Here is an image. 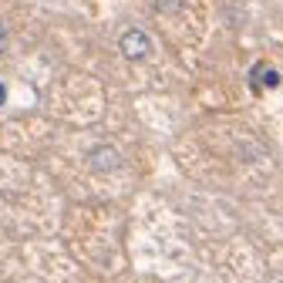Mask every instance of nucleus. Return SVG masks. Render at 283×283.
Listing matches in <instances>:
<instances>
[{
  "instance_id": "5",
  "label": "nucleus",
  "mask_w": 283,
  "mask_h": 283,
  "mask_svg": "<svg viewBox=\"0 0 283 283\" xmlns=\"http://www.w3.org/2000/svg\"><path fill=\"white\" fill-rule=\"evenodd\" d=\"M7 102V88H4V84H0V105Z\"/></svg>"
},
{
  "instance_id": "4",
  "label": "nucleus",
  "mask_w": 283,
  "mask_h": 283,
  "mask_svg": "<svg viewBox=\"0 0 283 283\" xmlns=\"http://www.w3.org/2000/svg\"><path fill=\"white\" fill-rule=\"evenodd\" d=\"M7 44H11V34H7V27H4V24H0V54H4V51H7Z\"/></svg>"
},
{
  "instance_id": "2",
  "label": "nucleus",
  "mask_w": 283,
  "mask_h": 283,
  "mask_svg": "<svg viewBox=\"0 0 283 283\" xmlns=\"http://www.w3.org/2000/svg\"><path fill=\"white\" fill-rule=\"evenodd\" d=\"M84 162H88V169L95 172V175H112V172H118L125 165L122 152L115 145H108V142H102V145H91L88 155H84Z\"/></svg>"
},
{
  "instance_id": "6",
  "label": "nucleus",
  "mask_w": 283,
  "mask_h": 283,
  "mask_svg": "<svg viewBox=\"0 0 283 283\" xmlns=\"http://www.w3.org/2000/svg\"><path fill=\"white\" fill-rule=\"evenodd\" d=\"M276 283H283V280H276Z\"/></svg>"
},
{
  "instance_id": "1",
  "label": "nucleus",
  "mask_w": 283,
  "mask_h": 283,
  "mask_svg": "<svg viewBox=\"0 0 283 283\" xmlns=\"http://www.w3.org/2000/svg\"><path fill=\"white\" fill-rule=\"evenodd\" d=\"M155 51V41L145 27H125L122 37H118V54L125 61H148Z\"/></svg>"
},
{
  "instance_id": "3",
  "label": "nucleus",
  "mask_w": 283,
  "mask_h": 283,
  "mask_svg": "<svg viewBox=\"0 0 283 283\" xmlns=\"http://www.w3.org/2000/svg\"><path fill=\"white\" fill-rule=\"evenodd\" d=\"M185 0H155V7L159 11H175V7H182Z\"/></svg>"
}]
</instances>
